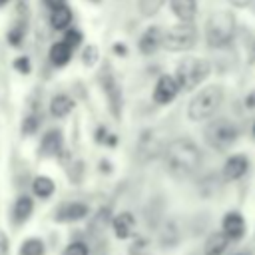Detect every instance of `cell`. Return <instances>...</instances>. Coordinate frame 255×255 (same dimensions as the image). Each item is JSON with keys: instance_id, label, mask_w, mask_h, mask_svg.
<instances>
[{"instance_id": "8992f818", "label": "cell", "mask_w": 255, "mask_h": 255, "mask_svg": "<svg viewBox=\"0 0 255 255\" xmlns=\"http://www.w3.org/2000/svg\"><path fill=\"white\" fill-rule=\"evenodd\" d=\"M195 40H197L195 26L191 22H181V24L169 28L167 32H163L161 46L169 52H185L195 46Z\"/></svg>"}, {"instance_id": "d4e9b609", "label": "cell", "mask_w": 255, "mask_h": 255, "mask_svg": "<svg viewBox=\"0 0 255 255\" xmlns=\"http://www.w3.org/2000/svg\"><path fill=\"white\" fill-rule=\"evenodd\" d=\"M40 122H42L40 114H28V116L24 118V122H22V133H26V135L34 133V131L40 128Z\"/></svg>"}, {"instance_id": "7c38bea8", "label": "cell", "mask_w": 255, "mask_h": 255, "mask_svg": "<svg viewBox=\"0 0 255 255\" xmlns=\"http://www.w3.org/2000/svg\"><path fill=\"white\" fill-rule=\"evenodd\" d=\"M247 167H249V161L245 155L237 153V155H231L225 165H223V175L227 181H235V179H241L245 173H247Z\"/></svg>"}, {"instance_id": "74e56055", "label": "cell", "mask_w": 255, "mask_h": 255, "mask_svg": "<svg viewBox=\"0 0 255 255\" xmlns=\"http://www.w3.org/2000/svg\"><path fill=\"white\" fill-rule=\"evenodd\" d=\"M239 255H241V253H239Z\"/></svg>"}, {"instance_id": "7402d4cb", "label": "cell", "mask_w": 255, "mask_h": 255, "mask_svg": "<svg viewBox=\"0 0 255 255\" xmlns=\"http://www.w3.org/2000/svg\"><path fill=\"white\" fill-rule=\"evenodd\" d=\"M44 243H42V239H38V237H30V239H26L24 243H22V247H20V255H44Z\"/></svg>"}, {"instance_id": "e575fe53", "label": "cell", "mask_w": 255, "mask_h": 255, "mask_svg": "<svg viewBox=\"0 0 255 255\" xmlns=\"http://www.w3.org/2000/svg\"><path fill=\"white\" fill-rule=\"evenodd\" d=\"M8 2H10V0H0V8H2V6H6Z\"/></svg>"}, {"instance_id": "cb8c5ba5", "label": "cell", "mask_w": 255, "mask_h": 255, "mask_svg": "<svg viewBox=\"0 0 255 255\" xmlns=\"http://www.w3.org/2000/svg\"><path fill=\"white\" fill-rule=\"evenodd\" d=\"M24 34H26V24L24 22H16L10 30H8V42L12 46H20L22 40H24Z\"/></svg>"}, {"instance_id": "5bb4252c", "label": "cell", "mask_w": 255, "mask_h": 255, "mask_svg": "<svg viewBox=\"0 0 255 255\" xmlns=\"http://www.w3.org/2000/svg\"><path fill=\"white\" fill-rule=\"evenodd\" d=\"M112 227H114V233L118 239H128L133 235V227H135V217L129 213V211H122L114 217L112 221Z\"/></svg>"}, {"instance_id": "ffe728a7", "label": "cell", "mask_w": 255, "mask_h": 255, "mask_svg": "<svg viewBox=\"0 0 255 255\" xmlns=\"http://www.w3.org/2000/svg\"><path fill=\"white\" fill-rule=\"evenodd\" d=\"M72 58V48L66 42H56L50 48V62L54 66H66Z\"/></svg>"}, {"instance_id": "1f68e13d", "label": "cell", "mask_w": 255, "mask_h": 255, "mask_svg": "<svg viewBox=\"0 0 255 255\" xmlns=\"http://www.w3.org/2000/svg\"><path fill=\"white\" fill-rule=\"evenodd\" d=\"M233 6H237V8H243V6H247V4H251L253 0H229Z\"/></svg>"}, {"instance_id": "e0dca14e", "label": "cell", "mask_w": 255, "mask_h": 255, "mask_svg": "<svg viewBox=\"0 0 255 255\" xmlns=\"http://www.w3.org/2000/svg\"><path fill=\"white\" fill-rule=\"evenodd\" d=\"M229 245V237L223 231H215L207 237L203 245V255H223Z\"/></svg>"}, {"instance_id": "ba28073f", "label": "cell", "mask_w": 255, "mask_h": 255, "mask_svg": "<svg viewBox=\"0 0 255 255\" xmlns=\"http://www.w3.org/2000/svg\"><path fill=\"white\" fill-rule=\"evenodd\" d=\"M102 86H104L106 98H108V102H110L112 114H114L116 118H120V114H122V90H120L116 78L110 74V70L102 74Z\"/></svg>"}, {"instance_id": "d6a6232c", "label": "cell", "mask_w": 255, "mask_h": 255, "mask_svg": "<svg viewBox=\"0 0 255 255\" xmlns=\"http://www.w3.org/2000/svg\"><path fill=\"white\" fill-rule=\"evenodd\" d=\"M114 50H116V52H122V54H126V48H124V46H120V44H116V46H114Z\"/></svg>"}, {"instance_id": "d590c367", "label": "cell", "mask_w": 255, "mask_h": 255, "mask_svg": "<svg viewBox=\"0 0 255 255\" xmlns=\"http://www.w3.org/2000/svg\"><path fill=\"white\" fill-rule=\"evenodd\" d=\"M253 135H255V124H253Z\"/></svg>"}, {"instance_id": "d6986e66", "label": "cell", "mask_w": 255, "mask_h": 255, "mask_svg": "<svg viewBox=\"0 0 255 255\" xmlns=\"http://www.w3.org/2000/svg\"><path fill=\"white\" fill-rule=\"evenodd\" d=\"M72 110H74V100L70 96H66V94H58L50 102V112H52L54 118H64Z\"/></svg>"}, {"instance_id": "4316f807", "label": "cell", "mask_w": 255, "mask_h": 255, "mask_svg": "<svg viewBox=\"0 0 255 255\" xmlns=\"http://www.w3.org/2000/svg\"><path fill=\"white\" fill-rule=\"evenodd\" d=\"M62 42H66V44L74 50V48H78V46L82 44V32H80V30H74V28H72V30H66V36H64Z\"/></svg>"}, {"instance_id": "484cf974", "label": "cell", "mask_w": 255, "mask_h": 255, "mask_svg": "<svg viewBox=\"0 0 255 255\" xmlns=\"http://www.w3.org/2000/svg\"><path fill=\"white\" fill-rule=\"evenodd\" d=\"M62 255H90V247L82 241H74L62 251Z\"/></svg>"}, {"instance_id": "2e32d148", "label": "cell", "mask_w": 255, "mask_h": 255, "mask_svg": "<svg viewBox=\"0 0 255 255\" xmlns=\"http://www.w3.org/2000/svg\"><path fill=\"white\" fill-rule=\"evenodd\" d=\"M32 211H34V201H32V197H30V195H20V197L16 199L14 207H12V221H14L16 225H20V223L28 221V217L32 215Z\"/></svg>"}, {"instance_id": "f1b7e54d", "label": "cell", "mask_w": 255, "mask_h": 255, "mask_svg": "<svg viewBox=\"0 0 255 255\" xmlns=\"http://www.w3.org/2000/svg\"><path fill=\"white\" fill-rule=\"evenodd\" d=\"M96 60H98V50H96L94 46H88V48L84 50V64L92 66Z\"/></svg>"}, {"instance_id": "30bf717a", "label": "cell", "mask_w": 255, "mask_h": 255, "mask_svg": "<svg viewBox=\"0 0 255 255\" xmlns=\"http://www.w3.org/2000/svg\"><path fill=\"white\" fill-rule=\"evenodd\" d=\"M221 227H223V233L229 237V241H237L243 237L245 233V221H243V215L239 211H229L225 213L223 221H221Z\"/></svg>"}, {"instance_id": "603a6c76", "label": "cell", "mask_w": 255, "mask_h": 255, "mask_svg": "<svg viewBox=\"0 0 255 255\" xmlns=\"http://www.w3.org/2000/svg\"><path fill=\"white\" fill-rule=\"evenodd\" d=\"M163 2L165 0H137V8H139L141 16H153L163 6Z\"/></svg>"}, {"instance_id": "277c9868", "label": "cell", "mask_w": 255, "mask_h": 255, "mask_svg": "<svg viewBox=\"0 0 255 255\" xmlns=\"http://www.w3.org/2000/svg\"><path fill=\"white\" fill-rule=\"evenodd\" d=\"M203 137L215 151H227L237 139V128L227 118H215L205 126Z\"/></svg>"}, {"instance_id": "52a82bcc", "label": "cell", "mask_w": 255, "mask_h": 255, "mask_svg": "<svg viewBox=\"0 0 255 255\" xmlns=\"http://www.w3.org/2000/svg\"><path fill=\"white\" fill-rule=\"evenodd\" d=\"M177 92H179V86H177L175 78L163 74V76H159L157 82H155V88H153V102L159 104V106H165V104H169V102L177 96Z\"/></svg>"}, {"instance_id": "3957f363", "label": "cell", "mask_w": 255, "mask_h": 255, "mask_svg": "<svg viewBox=\"0 0 255 255\" xmlns=\"http://www.w3.org/2000/svg\"><path fill=\"white\" fill-rule=\"evenodd\" d=\"M221 102H223V88L221 86H207L191 98L189 108H187V116L193 122L207 120L215 114V110L221 106Z\"/></svg>"}, {"instance_id": "8fae6325", "label": "cell", "mask_w": 255, "mask_h": 255, "mask_svg": "<svg viewBox=\"0 0 255 255\" xmlns=\"http://www.w3.org/2000/svg\"><path fill=\"white\" fill-rule=\"evenodd\" d=\"M88 205L86 203H80V201H74V203H64L58 211H56V215H54V219L56 221H62V223H72V221H80V219H84L86 215H88Z\"/></svg>"}, {"instance_id": "836d02e7", "label": "cell", "mask_w": 255, "mask_h": 255, "mask_svg": "<svg viewBox=\"0 0 255 255\" xmlns=\"http://www.w3.org/2000/svg\"><path fill=\"white\" fill-rule=\"evenodd\" d=\"M251 62H255V44H253V48H251Z\"/></svg>"}, {"instance_id": "9c48e42d", "label": "cell", "mask_w": 255, "mask_h": 255, "mask_svg": "<svg viewBox=\"0 0 255 255\" xmlns=\"http://www.w3.org/2000/svg\"><path fill=\"white\" fill-rule=\"evenodd\" d=\"M64 149V137L60 129H50L44 133L40 141V155L42 157H56Z\"/></svg>"}, {"instance_id": "4dcf8cb0", "label": "cell", "mask_w": 255, "mask_h": 255, "mask_svg": "<svg viewBox=\"0 0 255 255\" xmlns=\"http://www.w3.org/2000/svg\"><path fill=\"white\" fill-rule=\"evenodd\" d=\"M50 10H54V8H58V6H62V4H66V0H42Z\"/></svg>"}, {"instance_id": "5b68a950", "label": "cell", "mask_w": 255, "mask_h": 255, "mask_svg": "<svg viewBox=\"0 0 255 255\" xmlns=\"http://www.w3.org/2000/svg\"><path fill=\"white\" fill-rule=\"evenodd\" d=\"M209 76V62L201 58H183L175 70V82L179 90H193Z\"/></svg>"}, {"instance_id": "6da1fadb", "label": "cell", "mask_w": 255, "mask_h": 255, "mask_svg": "<svg viewBox=\"0 0 255 255\" xmlns=\"http://www.w3.org/2000/svg\"><path fill=\"white\" fill-rule=\"evenodd\" d=\"M163 161L169 175H173L175 179H187L199 169L201 151L191 139L177 137L169 141L167 147L163 149Z\"/></svg>"}, {"instance_id": "83f0119b", "label": "cell", "mask_w": 255, "mask_h": 255, "mask_svg": "<svg viewBox=\"0 0 255 255\" xmlns=\"http://www.w3.org/2000/svg\"><path fill=\"white\" fill-rule=\"evenodd\" d=\"M14 68L20 72V74H30V60L26 56H20L14 60Z\"/></svg>"}, {"instance_id": "f546056e", "label": "cell", "mask_w": 255, "mask_h": 255, "mask_svg": "<svg viewBox=\"0 0 255 255\" xmlns=\"http://www.w3.org/2000/svg\"><path fill=\"white\" fill-rule=\"evenodd\" d=\"M0 255H8V237L0 231Z\"/></svg>"}, {"instance_id": "7a4b0ae2", "label": "cell", "mask_w": 255, "mask_h": 255, "mask_svg": "<svg viewBox=\"0 0 255 255\" xmlns=\"http://www.w3.org/2000/svg\"><path fill=\"white\" fill-rule=\"evenodd\" d=\"M235 34V16L229 10H219L205 24V40L211 48H225Z\"/></svg>"}, {"instance_id": "ac0fdd59", "label": "cell", "mask_w": 255, "mask_h": 255, "mask_svg": "<svg viewBox=\"0 0 255 255\" xmlns=\"http://www.w3.org/2000/svg\"><path fill=\"white\" fill-rule=\"evenodd\" d=\"M50 24L54 30H68V26L72 24V10L66 4L54 8L50 14Z\"/></svg>"}, {"instance_id": "44dd1931", "label": "cell", "mask_w": 255, "mask_h": 255, "mask_svg": "<svg viewBox=\"0 0 255 255\" xmlns=\"http://www.w3.org/2000/svg\"><path fill=\"white\" fill-rule=\"evenodd\" d=\"M54 181L48 177V175H38L34 181H32V191L36 197L40 199H48L52 193H54Z\"/></svg>"}, {"instance_id": "4fadbf2b", "label": "cell", "mask_w": 255, "mask_h": 255, "mask_svg": "<svg viewBox=\"0 0 255 255\" xmlns=\"http://www.w3.org/2000/svg\"><path fill=\"white\" fill-rule=\"evenodd\" d=\"M161 40H163V32H161V28H157V26H149V28L141 34V38H139V52L145 54V56L153 54V52L161 46Z\"/></svg>"}, {"instance_id": "8d00e7d4", "label": "cell", "mask_w": 255, "mask_h": 255, "mask_svg": "<svg viewBox=\"0 0 255 255\" xmlns=\"http://www.w3.org/2000/svg\"><path fill=\"white\" fill-rule=\"evenodd\" d=\"M92 2H100V0H92Z\"/></svg>"}, {"instance_id": "9a60e30c", "label": "cell", "mask_w": 255, "mask_h": 255, "mask_svg": "<svg viewBox=\"0 0 255 255\" xmlns=\"http://www.w3.org/2000/svg\"><path fill=\"white\" fill-rule=\"evenodd\" d=\"M169 6L179 22H193L197 14V0H169Z\"/></svg>"}]
</instances>
